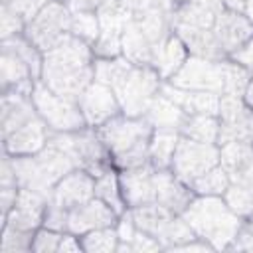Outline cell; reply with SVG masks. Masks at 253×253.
Segmentation results:
<instances>
[{"instance_id": "6da1fadb", "label": "cell", "mask_w": 253, "mask_h": 253, "mask_svg": "<svg viewBox=\"0 0 253 253\" xmlns=\"http://www.w3.org/2000/svg\"><path fill=\"white\" fill-rule=\"evenodd\" d=\"M95 130L107 146L115 168L128 170L150 162L148 142L154 128L144 117H126L121 113L95 126Z\"/></svg>"}, {"instance_id": "7a4b0ae2", "label": "cell", "mask_w": 253, "mask_h": 253, "mask_svg": "<svg viewBox=\"0 0 253 253\" xmlns=\"http://www.w3.org/2000/svg\"><path fill=\"white\" fill-rule=\"evenodd\" d=\"M180 215L213 249H229L243 223V217L227 206L223 196H194Z\"/></svg>"}, {"instance_id": "3957f363", "label": "cell", "mask_w": 253, "mask_h": 253, "mask_svg": "<svg viewBox=\"0 0 253 253\" xmlns=\"http://www.w3.org/2000/svg\"><path fill=\"white\" fill-rule=\"evenodd\" d=\"M160 75L152 65H136L130 67L111 85L115 91L123 115L126 117H144L152 99L160 93Z\"/></svg>"}, {"instance_id": "277c9868", "label": "cell", "mask_w": 253, "mask_h": 253, "mask_svg": "<svg viewBox=\"0 0 253 253\" xmlns=\"http://www.w3.org/2000/svg\"><path fill=\"white\" fill-rule=\"evenodd\" d=\"M32 103H34L38 115L43 119V123L53 132H71V130H81L87 126V121L79 107V101H73V99L53 93L42 81L34 83Z\"/></svg>"}, {"instance_id": "5b68a950", "label": "cell", "mask_w": 253, "mask_h": 253, "mask_svg": "<svg viewBox=\"0 0 253 253\" xmlns=\"http://www.w3.org/2000/svg\"><path fill=\"white\" fill-rule=\"evenodd\" d=\"M71 34V10L65 2H47L28 24L24 36L43 53Z\"/></svg>"}, {"instance_id": "8992f818", "label": "cell", "mask_w": 253, "mask_h": 253, "mask_svg": "<svg viewBox=\"0 0 253 253\" xmlns=\"http://www.w3.org/2000/svg\"><path fill=\"white\" fill-rule=\"evenodd\" d=\"M219 164V146L213 142H200L180 134L170 170L178 180L192 186L196 178Z\"/></svg>"}, {"instance_id": "52a82bcc", "label": "cell", "mask_w": 253, "mask_h": 253, "mask_svg": "<svg viewBox=\"0 0 253 253\" xmlns=\"http://www.w3.org/2000/svg\"><path fill=\"white\" fill-rule=\"evenodd\" d=\"M168 83L190 91H211L223 95L225 87V59H206L188 55L182 67L168 79Z\"/></svg>"}, {"instance_id": "ba28073f", "label": "cell", "mask_w": 253, "mask_h": 253, "mask_svg": "<svg viewBox=\"0 0 253 253\" xmlns=\"http://www.w3.org/2000/svg\"><path fill=\"white\" fill-rule=\"evenodd\" d=\"M217 121H219L217 146L233 140L253 144V109L245 103L243 97L221 95Z\"/></svg>"}, {"instance_id": "9c48e42d", "label": "cell", "mask_w": 253, "mask_h": 253, "mask_svg": "<svg viewBox=\"0 0 253 253\" xmlns=\"http://www.w3.org/2000/svg\"><path fill=\"white\" fill-rule=\"evenodd\" d=\"M79 107L87 121V126H99L109 119L123 113L115 91L99 81H93L79 97Z\"/></svg>"}, {"instance_id": "30bf717a", "label": "cell", "mask_w": 253, "mask_h": 253, "mask_svg": "<svg viewBox=\"0 0 253 253\" xmlns=\"http://www.w3.org/2000/svg\"><path fill=\"white\" fill-rule=\"evenodd\" d=\"M49 204V198L30 190V188H20L18 186V196L12 206V210L4 215V223L24 229V231H36L40 225H43V215L45 208Z\"/></svg>"}, {"instance_id": "8fae6325", "label": "cell", "mask_w": 253, "mask_h": 253, "mask_svg": "<svg viewBox=\"0 0 253 253\" xmlns=\"http://www.w3.org/2000/svg\"><path fill=\"white\" fill-rule=\"evenodd\" d=\"M117 219H119V213L111 206H107L99 198H93V200L69 210L67 231L75 233V235H85L93 229L117 225Z\"/></svg>"}, {"instance_id": "7c38bea8", "label": "cell", "mask_w": 253, "mask_h": 253, "mask_svg": "<svg viewBox=\"0 0 253 253\" xmlns=\"http://www.w3.org/2000/svg\"><path fill=\"white\" fill-rule=\"evenodd\" d=\"M40 81L47 85L53 93L79 101L81 93L95 81L93 65L79 67V69H67V67H42Z\"/></svg>"}, {"instance_id": "4fadbf2b", "label": "cell", "mask_w": 253, "mask_h": 253, "mask_svg": "<svg viewBox=\"0 0 253 253\" xmlns=\"http://www.w3.org/2000/svg\"><path fill=\"white\" fill-rule=\"evenodd\" d=\"M93 198H95V176L85 168H75L53 186L49 202L65 210H71Z\"/></svg>"}, {"instance_id": "5bb4252c", "label": "cell", "mask_w": 253, "mask_h": 253, "mask_svg": "<svg viewBox=\"0 0 253 253\" xmlns=\"http://www.w3.org/2000/svg\"><path fill=\"white\" fill-rule=\"evenodd\" d=\"M154 170L156 168L148 162V164L119 172L121 194H123V200H125L126 208H136V206H144V204L156 202Z\"/></svg>"}, {"instance_id": "9a60e30c", "label": "cell", "mask_w": 253, "mask_h": 253, "mask_svg": "<svg viewBox=\"0 0 253 253\" xmlns=\"http://www.w3.org/2000/svg\"><path fill=\"white\" fill-rule=\"evenodd\" d=\"M211 30H213L219 45L223 47L225 55L229 57L253 36V22L243 12L223 8L215 16V22H213Z\"/></svg>"}, {"instance_id": "2e32d148", "label": "cell", "mask_w": 253, "mask_h": 253, "mask_svg": "<svg viewBox=\"0 0 253 253\" xmlns=\"http://www.w3.org/2000/svg\"><path fill=\"white\" fill-rule=\"evenodd\" d=\"M49 126L43 123V119L38 115L24 126L16 128L8 136H4V152L10 156H26L40 152L47 138H49Z\"/></svg>"}, {"instance_id": "e0dca14e", "label": "cell", "mask_w": 253, "mask_h": 253, "mask_svg": "<svg viewBox=\"0 0 253 253\" xmlns=\"http://www.w3.org/2000/svg\"><path fill=\"white\" fill-rule=\"evenodd\" d=\"M154 192H156V202L178 215L188 208V204L196 196L194 190L182 180H178L170 168L154 170Z\"/></svg>"}, {"instance_id": "ac0fdd59", "label": "cell", "mask_w": 253, "mask_h": 253, "mask_svg": "<svg viewBox=\"0 0 253 253\" xmlns=\"http://www.w3.org/2000/svg\"><path fill=\"white\" fill-rule=\"evenodd\" d=\"M174 34L184 42L188 47L190 55L206 57V59H227L223 47L219 45L215 34L211 28H198V26H188L182 22H172Z\"/></svg>"}, {"instance_id": "d6986e66", "label": "cell", "mask_w": 253, "mask_h": 253, "mask_svg": "<svg viewBox=\"0 0 253 253\" xmlns=\"http://www.w3.org/2000/svg\"><path fill=\"white\" fill-rule=\"evenodd\" d=\"M0 81H2V91H20L24 95H32L36 83L28 63L6 43H2Z\"/></svg>"}, {"instance_id": "ffe728a7", "label": "cell", "mask_w": 253, "mask_h": 253, "mask_svg": "<svg viewBox=\"0 0 253 253\" xmlns=\"http://www.w3.org/2000/svg\"><path fill=\"white\" fill-rule=\"evenodd\" d=\"M36 117L38 111L32 103V95H24L20 91H2V138Z\"/></svg>"}, {"instance_id": "44dd1931", "label": "cell", "mask_w": 253, "mask_h": 253, "mask_svg": "<svg viewBox=\"0 0 253 253\" xmlns=\"http://www.w3.org/2000/svg\"><path fill=\"white\" fill-rule=\"evenodd\" d=\"M188 55L190 53L184 42L176 34H170L162 43H156L152 47V67L162 79H170L188 59Z\"/></svg>"}, {"instance_id": "7402d4cb", "label": "cell", "mask_w": 253, "mask_h": 253, "mask_svg": "<svg viewBox=\"0 0 253 253\" xmlns=\"http://www.w3.org/2000/svg\"><path fill=\"white\" fill-rule=\"evenodd\" d=\"M186 117L188 115L174 101H170L162 93H158L152 99L150 107L144 113V119L152 125L154 130H176V132H180Z\"/></svg>"}, {"instance_id": "603a6c76", "label": "cell", "mask_w": 253, "mask_h": 253, "mask_svg": "<svg viewBox=\"0 0 253 253\" xmlns=\"http://www.w3.org/2000/svg\"><path fill=\"white\" fill-rule=\"evenodd\" d=\"M130 210V215L136 223L138 229L150 233L152 237H156L160 241V237L164 235L166 227L170 225V221L178 215L174 211H170L168 208L160 206L158 202H152V204H144V206H136V208H128Z\"/></svg>"}, {"instance_id": "cb8c5ba5", "label": "cell", "mask_w": 253, "mask_h": 253, "mask_svg": "<svg viewBox=\"0 0 253 253\" xmlns=\"http://www.w3.org/2000/svg\"><path fill=\"white\" fill-rule=\"evenodd\" d=\"M123 55L136 65H152V43L136 26L134 18H130L121 36Z\"/></svg>"}, {"instance_id": "d4e9b609", "label": "cell", "mask_w": 253, "mask_h": 253, "mask_svg": "<svg viewBox=\"0 0 253 253\" xmlns=\"http://www.w3.org/2000/svg\"><path fill=\"white\" fill-rule=\"evenodd\" d=\"M178 140H180V132H176V130H154L150 136V142H148L150 164L158 170L170 168Z\"/></svg>"}, {"instance_id": "484cf974", "label": "cell", "mask_w": 253, "mask_h": 253, "mask_svg": "<svg viewBox=\"0 0 253 253\" xmlns=\"http://www.w3.org/2000/svg\"><path fill=\"white\" fill-rule=\"evenodd\" d=\"M253 162V144L251 142H225L219 144V164L225 168L229 178H235Z\"/></svg>"}, {"instance_id": "4316f807", "label": "cell", "mask_w": 253, "mask_h": 253, "mask_svg": "<svg viewBox=\"0 0 253 253\" xmlns=\"http://www.w3.org/2000/svg\"><path fill=\"white\" fill-rule=\"evenodd\" d=\"M182 136L200 140V142H213L217 144V134H219V121L215 115H188L182 128Z\"/></svg>"}, {"instance_id": "83f0119b", "label": "cell", "mask_w": 253, "mask_h": 253, "mask_svg": "<svg viewBox=\"0 0 253 253\" xmlns=\"http://www.w3.org/2000/svg\"><path fill=\"white\" fill-rule=\"evenodd\" d=\"M95 198L103 200L107 206H111L119 215H123L125 210V200L121 194V184H119V174L109 168L107 172H103L101 176L95 178Z\"/></svg>"}, {"instance_id": "f1b7e54d", "label": "cell", "mask_w": 253, "mask_h": 253, "mask_svg": "<svg viewBox=\"0 0 253 253\" xmlns=\"http://www.w3.org/2000/svg\"><path fill=\"white\" fill-rule=\"evenodd\" d=\"M229 184H231L229 174L221 164H217L206 174H202L200 178H196L190 188L194 190L196 196H223Z\"/></svg>"}, {"instance_id": "f546056e", "label": "cell", "mask_w": 253, "mask_h": 253, "mask_svg": "<svg viewBox=\"0 0 253 253\" xmlns=\"http://www.w3.org/2000/svg\"><path fill=\"white\" fill-rule=\"evenodd\" d=\"M227 206L243 219L253 217V188L241 184V182H231L229 188L223 194Z\"/></svg>"}, {"instance_id": "4dcf8cb0", "label": "cell", "mask_w": 253, "mask_h": 253, "mask_svg": "<svg viewBox=\"0 0 253 253\" xmlns=\"http://www.w3.org/2000/svg\"><path fill=\"white\" fill-rule=\"evenodd\" d=\"M81 245H83V249L89 251V253H95V251H101V253L117 251V247H119V233H117V227L111 225V227L93 229V231H89V233L83 235Z\"/></svg>"}, {"instance_id": "1f68e13d", "label": "cell", "mask_w": 253, "mask_h": 253, "mask_svg": "<svg viewBox=\"0 0 253 253\" xmlns=\"http://www.w3.org/2000/svg\"><path fill=\"white\" fill-rule=\"evenodd\" d=\"M101 26L97 12H71V34L93 45L99 38Z\"/></svg>"}, {"instance_id": "d6a6232c", "label": "cell", "mask_w": 253, "mask_h": 253, "mask_svg": "<svg viewBox=\"0 0 253 253\" xmlns=\"http://www.w3.org/2000/svg\"><path fill=\"white\" fill-rule=\"evenodd\" d=\"M251 81V73L239 65L233 59H225V87H223V95H235V97H243L245 89Z\"/></svg>"}, {"instance_id": "836d02e7", "label": "cell", "mask_w": 253, "mask_h": 253, "mask_svg": "<svg viewBox=\"0 0 253 253\" xmlns=\"http://www.w3.org/2000/svg\"><path fill=\"white\" fill-rule=\"evenodd\" d=\"M34 233L36 231H24V229H18V227H12V225H4L2 251L4 253H12V251H28V249H32Z\"/></svg>"}, {"instance_id": "e575fe53", "label": "cell", "mask_w": 253, "mask_h": 253, "mask_svg": "<svg viewBox=\"0 0 253 253\" xmlns=\"http://www.w3.org/2000/svg\"><path fill=\"white\" fill-rule=\"evenodd\" d=\"M0 30H2V40H10L14 36L24 34L26 20L20 14H16L10 6L2 4V10H0Z\"/></svg>"}, {"instance_id": "d590c367", "label": "cell", "mask_w": 253, "mask_h": 253, "mask_svg": "<svg viewBox=\"0 0 253 253\" xmlns=\"http://www.w3.org/2000/svg\"><path fill=\"white\" fill-rule=\"evenodd\" d=\"M65 233V231H63ZM61 231H53L49 227H40L34 233V241H32V249L38 253H51L59 249V241H61Z\"/></svg>"}, {"instance_id": "8d00e7d4", "label": "cell", "mask_w": 253, "mask_h": 253, "mask_svg": "<svg viewBox=\"0 0 253 253\" xmlns=\"http://www.w3.org/2000/svg\"><path fill=\"white\" fill-rule=\"evenodd\" d=\"M67 215H69V210L49 202L47 208H45V215H43V227H49L53 231H67Z\"/></svg>"}, {"instance_id": "74e56055", "label": "cell", "mask_w": 253, "mask_h": 253, "mask_svg": "<svg viewBox=\"0 0 253 253\" xmlns=\"http://www.w3.org/2000/svg\"><path fill=\"white\" fill-rule=\"evenodd\" d=\"M47 2H51V0H2V4L10 6L16 14H20V16L26 20V24H28Z\"/></svg>"}, {"instance_id": "f35d334b", "label": "cell", "mask_w": 253, "mask_h": 253, "mask_svg": "<svg viewBox=\"0 0 253 253\" xmlns=\"http://www.w3.org/2000/svg\"><path fill=\"white\" fill-rule=\"evenodd\" d=\"M160 249H164V247L156 237H152L150 233L136 227V233L130 239V251H142L144 253V251H160Z\"/></svg>"}, {"instance_id": "ab89813d", "label": "cell", "mask_w": 253, "mask_h": 253, "mask_svg": "<svg viewBox=\"0 0 253 253\" xmlns=\"http://www.w3.org/2000/svg\"><path fill=\"white\" fill-rule=\"evenodd\" d=\"M229 59H233V61H237L239 65H243V67L251 73V77H253V36H251L235 53H231Z\"/></svg>"}, {"instance_id": "60d3db41", "label": "cell", "mask_w": 253, "mask_h": 253, "mask_svg": "<svg viewBox=\"0 0 253 253\" xmlns=\"http://www.w3.org/2000/svg\"><path fill=\"white\" fill-rule=\"evenodd\" d=\"M0 186H18V182H16V172H14V164H12V156L6 154V152H4V158H2Z\"/></svg>"}, {"instance_id": "b9f144b4", "label": "cell", "mask_w": 253, "mask_h": 253, "mask_svg": "<svg viewBox=\"0 0 253 253\" xmlns=\"http://www.w3.org/2000/svg\"><path fill=\"white\" fill-rule=\"evenodd\" d=\"M103 2L107 0H65L71 12H97Z\"/></svg>"}, {"instance_id": "7bdbcfd3", "label": "cell", "mask_w": 253, "mask_h": 253, "mask_svg": "<svg viewBox=\"0 0 253 253\" xmlns=\"http://www.w3.org/2000/svg\"><path fill=\"white\" fill-rule=\"evenodd\" d=\"M83 249V245L79 243V239L75 237V233H63L61 235V241H59V249L61 253H79Z\"/></svg>"}, {"instance_id": "ee69618b", "label": "cell", "mask_w": 253, "mask_h": 253, "mask_svg": "<svg viewBox=\"0 0 253 253\" xmlns=\"http://www.w3.org/2000/svg\"><path fill=\"white\" fill-rule=\"evenodd\" d=\"M221 2H223L225 8L235 10V12H243L245 10V4H247V0H221Z\"/></svg>"}, {"instance_id": "f6af8a7d", "label": "cell", "mask_w": 253, "mask_h": 253, "mask_svg": "<svg viewBox=\"0 0 253 253\" xmlns=\"http://www.w3.org/2000/svg\"><path fill=\"white\" fill-rule=\"evenodd\" d=\"M243 99H245V103H247V105L253 109V77H251V81H249V85H247V89H245Z\"/></svg>"}, {"instance_id": "bcb514c9", "label": "cell", "mask_w": 253, "mask_h": 253, "mask_svg": "<svg viewBox=\"0 0 253 253\" xmlns=\"http://www.w3.org/2000/svg\"><path fill=\"white\" fill-rule=\"evenodd\" d=\"M243 14L253 22V0H247V4H245V10H243Z\"/></svg>"}, {"instance_id": "7dc6e473", "label": "cell", "mask_w": 253, "mask_h": 253, "mask_svg": "<svg viewBox=\"0 0 253 253\" xmlns=\"http://www.w3.org/2000/svg\"><path fill=\"white\" fill-rule=\"evenodd\" d=\"M184 2H188V0H174V4L178 6V4H184Z\"/></svg>"}]
</instances>
